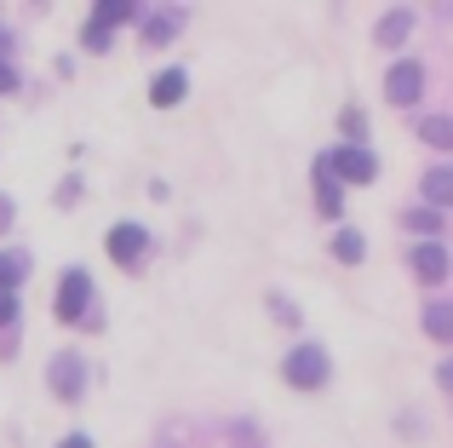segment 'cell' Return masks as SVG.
Masks as SVG:
<instances>
[{
	"mask_svg": "<svg viewBox=\"0 0 453 448\" xmlns=\"http://www.w3.org/2000/svg\"><path fill=\"white\" fill-rule=\"evenodd\" d=\"M327 374H333V362H327V351H321V345H293L288 362H281V380H288L293 391H321Z\"/></svg>",
	"mask_w": 453,
	"mask_h": 448,
	"instance_id": "cell-1",
	"label": "cell"
},
{
	"mask_svg": "<svg viewBox=\"0 0 453 448\" xmlns=\"http://www.w3.org/2000/svg\"><path fill=\"white\" fill-rule=\"evenodd\" d=\"M327 167H333V179H339V184H373L379 161H373V150L344 144V150H333V156H327Z\"/></svg>",
	"mask_w": 453,
	"mask_h": 448,
	"instance_id": "cell-2",
	"label": "cell"
},
{
	"mask_svg": "<svg viewBox=\"0 0 453 448\" xmlns=\"http://www.w3.org/2000/svg\"><path fill=\"white\" fill-rule=\"evenodd\" d=\"M92 305V276L87 270H64V282H58V322H81Z\"/></svg>",
	"mask_w": 453,
	"mask_h": 448,
	"instance_id": "cell-3",
	"label": "cell"
},
{
	"mask_svg": "<svg viewBox=\"0 0 453 448\" xmlns=\"http://www.w3.org/2000/svg\"><path fill=\"white\" fill-rule=\"evenodd\" d=\"M46 380H52V391L64 397V403H75V397L87 391V362H81L75 351H58L52 368H46Z\"/></svg>",
	"mask_w": 453,
	"mask_h": 448,
	"instance_id": "cell-4",
	"label": "cell"
},
{
	"mask_svg": "<svg viewBox=\"0 0 453 448\" xmlns=\"http://www.w3.org/2000/svg\"><path fill=\"white\" fill-rule=\"evenodd\" d=\"M419 92H425V75H419V64H413V58H402V64H390V75H385V98L396 104V110H408V104H419Z\"/></svg>",
	"mask_w": 453,
	"mask_h": 448,
	"instance_id": "cell-5",
	"label": "cell"
},
{
	"mask_svg": "<svg viewBox=\"0 0 453 448\" xmlns=\"http://www.w3.org/2000/svg\"><path fill=\"white\" fill-rule=\"evenodd\" d=\"M104 247H110L115 265H138L144 247H150V230H144V224H115V230L104 236Z\"/></svg>",
	"mask_w": 453,
	"mask_h": 448,
	"instance_id": "cell-6",
	"label": "cell"
},
{
	"mask_svg": "<svg viewBox=\"0 0 453 448\" xmlns=\"http://www.w3.org/2000/svg\"><path fill=\"white\" fill-rule=\"evenodd\" d=\"M413 270H419V282H431V288H442L453 259H448V242H419L413 247Z\"/></svg>",
	"mask_w": 453,
	"mask_h": 448,
	"instance_id": "cell-7",
	"label": "cell"
},
{
	"mask_svg": "<svg viewBox=\"0 0 453 448\" xmlns=\"http://www.w3.org/2000/svg\"><path fill=\"white\" fill-rule=\"evenodd\" d=\"M184 92H189V75H184V69H161V75L150 81V104H155V110L184 104Z\"/></svg>",
	"mask_w": 453,
	"mask_h": 448,
	"instance_id": "cell-8",
	"label": "cell"
},
{
	"mask_svg": "<svg viewBox=\"0 0 453 448\" xmlns=\"http://www.w3.org/2000/svg\"><path fill=\"white\" fill-rule=\"evenodd\" d=\"M419 196H425V207H436V213H442V207H453V167L442 161V167H431L419 179Z\"/></svg>",
	"mask_w": 453,
	"mask_h": 448,
	"instance_id": "cell-9",
	"label": "cell"
},
{
	"mask_svg": "<svg viewBox=\"0 0 453 448\" xmlns=\"http://www.w3.org/2000/svg\"><path fill=\"white\" fill-rule=\"evenodd\" d=\"M316 207H321V213H327V219H339V207H344V184L333 179L327 156L316 161Z\"/></svg>",
	"mask_w": 453,
	"mask_h": 448,
	"instance_id": "cell-10",
	"label": "cell"
},
{
	"mask_svg": "<svg viewBox=\"0 0 453 448\" xmlns=\"http://www.w3.org/2000/svg\"><path fill=\"white\" fill-rule=\"evenodd\" d=\"M408 35H413V12H385V18H379V29H373V41L379 46H402V41H408Z\"/></svg>",
	"mask_w": 453,
	"mask_h": 448,
	"instance_id": "cell-11",
	"label": "cell"
},
{
	"mask_svg": "<svg viewBox=\"0 0 453 448\" xmlns=\"http://www.w3.org/2000/svg\"><path fill=\"white\" fill-rule=\"evenodd\" d=\"M425 334H431L436 345H453V305L448 299H431V305H425Z\"/></svg>",
	"mask_w": 453,
	"mask_h": 448,
	"instance_id": "cell-12",
	"label": "cell"
},
{
	"mask_svg": "<svg viewBox=\"0 0 453 448\" xmlns=\"http://www.w3.org/2000/svg\"><path fill=\"white\" fill-rule=\"evenodd\" d=\"M144 6H133V0H98L92 6V23H104V29H121V23H133Z\"/></svg>",
	"mask_w": 453,
	"mask_h": 448,
	"instance_id": "cell-13",
	"label": "cell"
},
{
	"mask_svg": "<svg viewBox=\"0 0 453 448\" xmlns=\"http://www.w3.org/2000/svg\"><path fill=\"white\" fill-rule=\"evenodd\" d=\"M419 138L431 150H453V115H425V121H419Z\"/></svg>",
	"mask_w": 453,
	"mask_h": 448,
	"instance_id": "cell-14",
	"label": "cell"
},
{
	"mask_svg": "<svg viewBox=\"0 0 453 448\" xmlns=\"http://www.w3.org/2000/svg\"><path fill=\"white\" fill-rule=\"evenodd\" d=\"M402 224H408V230H419L425 242H442V219H436V207H408Z\"/></svg>",
	"mask_w": 453,
	"mask_h": 448,
	"instance_id": "cell-15",
	"label": "cell"
},
{
	"mask_svg": "<svg viewBox=\"0 0 453 448\" xmlns=\"http://www.w3.org/2000/svg\"><path fill=\"white\" fill-rule=\"evenodd\" d=\"M178 29H184V18H178V12H161V18H144V41H150V46L173 41Z\"/></svg>",
	"mask_w": 453,
	"mask_h": 448,
	"instance_id": "cell-16",
	"label": "cell"
},
{
	"mask_svg": "<svg viewBox=\"0 0 453 448\" xmlns=\"http://www.w3.org/2000/svg\"><path fill=\"white\" fill-rule=\"evenodd\" d=\"M333 253H339L344 265H362V259H367V242H362V230H339V236H333Z\"/></svg>",
	"mask_w": 453,
	"mask_h": 448,
	"instance_id": "cell-17",
	"label": "cell"
},
{
	"mask_svg": "<svg viewBox=\"0 0 453 448\" xmlns=\"http://www.w3.org/2000/svg\"><path fill=\"white\" fill-rule=\"evenodd\" d=\"M23 270H29V259H23V253H0V293H18Z\"/></svg>",
	"mask_w": 453,
	"mask_h": 448,
	"instance_id": "cell-18",
	"label": "cell"
},
{
	"mask_svg": "<svg viewBox=\"0 0 453 448\" xmlns=\"http://www.w3.org/2000/svg\"><path fill=\"white\" fill-rule=\"evenodd\" d=\"M0 339H18V293H0Z\"/></svg>",
	"mask_w": 453,
	"mask_h": 448,
	"instance_id": "cell-19",
	"label": "cell"
},
{
	"mask_svg": "<svg viewBox=\"0 0 453 448\" xmlns=\"http://www.w3.org/2000/svg\"><path fill=\"white\" fill-rule=\"evenodd\" d=\"M339 127H344V138H350V144H362V138H367V115L362 110H344Z\"/></svg>",
	"mask_w": 453,
	"mask_h": 448,
	"instance_id": "cell-20",
	"label": "cell"
},
{
	"mask_svg": "<svg viewBox=\"0 0 453 448\" xmlns=\"http://www.w3.org/2000/svg\"><path fill=\"white\" fill-rule=\"evenodd\" d=\"M110 35H115V29H104V23H87V35H81V41H87L92 52H104V46H110Z\"/></svg>",
	"mask_w": 453,
	"mask_h": 448,
	"instance_id": "cell-21",
	"label": "cell"
},
{
	"mask_svg": "<svg viewBox=\"0 0 453 448\" xmlns=\"http://www.w3.org/2000/svg\"><path fill=\"white\" fill-rule=\"evenodd\" d=\"M81 202V179H64L58 184V207H75Z\"/></svg>",
	"mask_w": 453,
	"mask_h": 448,
	"instance_id": "cell-22",
	"label": "cell"
},
{
	"mask_svg": "<svg viewBox=\"0 0 453 448\" xmlns=\"http://www.w3.org/2000/svg\"><path fill=\"white\" fill-rule=\"evenodd\" d=\"M0 92H18V69H12V58H0Z\"/></svg>",
	"mask_w": 453,
	"mask_h": 448,
	"instance_id": "cell-23",
	"label": "cell"
},
{
	"mask_svg": "<svg viewBox=\"0 0 453 448\" xmlns=\"http://www.w3.org/2000/svg\"><path fill=\"white\" fill-rule=\"evenodd\" d=\"M12 213H18V207H12V196H0V236L12 230Z\"/></svg>",
	"mask_w": 453,
	"mask_h": 448,
	"instance_id": "cell-24",
	"label": "cell"
},
{
	"mask_svg": "<svg viewBox=\"0 0 453 448\" xmlns=\"http://www.w3.org/2000/svg\"><path fill=\"white\" fill-rule=\"evenodd\" d=\"M436 385H442V391H453V362H442V368H436Z\"/></svg>",
	"mask_w": 453,
	"mask_h": 448,
	"instance_id": "cell-25",
	"label": "cell"
},
{
	"mask_svg": "<svg viewBox=\"0 0 453 448\" xmlns=\"http://www.w3.org/2000/svg\"><path fill=\"white\" fill-rule=\"evenodd\" d=\"M58 448H92V437H81V431H75V437H64Z\"/></svg>",
	"mask_w": 453,
	"mask_h": 448,
	"instance_id": "cell-26",
	"label": "cell"
}]
</instances>
